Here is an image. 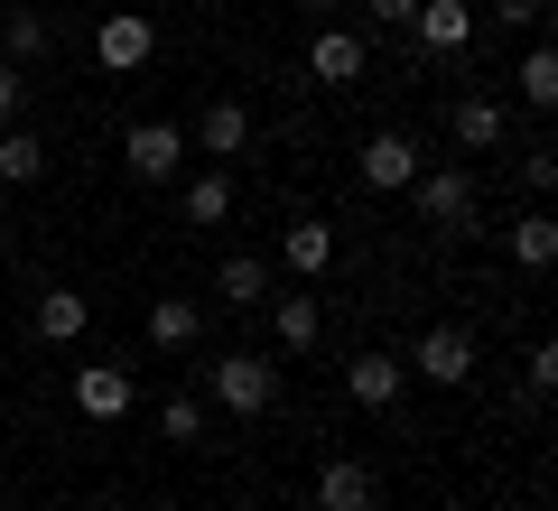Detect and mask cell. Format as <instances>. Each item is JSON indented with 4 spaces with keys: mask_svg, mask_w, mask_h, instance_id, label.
<instances>
[{
    "mask_svg": "<svg viewBox=\"0 0 558 511\" xmlns=\"http://www.w3.org/2000/svg\"><path fill=\"white\" fill-rule=\"evenodd\" d=\"M326 260H336V223H317V215L279 223V270H299V279H326Z\"/></svg>",
    "mask_w": 558,
    "mask_h": 511,
    "instance_id": "obj_13",
    "label": "cell"
},
{
    "mask_svg": "<svg viewBox=\"0 0 558 511\" xmlns=\"http://www.w3.org/2000/svg\"><path fill=\"white\" fill-rule=\"evenodd\" d=\"M159 437H168V447H205V400L178 391V400L159 410Z\"/></svg>",
    "mask_w": 558,
    "mask_h": 511,
    "instance_id": "obj_24",
    "label": "cell"
},
{
    "mask_svg": "<svg viewBox=\"0 0 558 511\" xmlns=\"http://www.w3.org/2000/svg\"><path fill=\"white\" fill-rule=\"evenodd\" d=\"M447 131H457V149H502V131H512V112H502V94H457V112H447Z\"/></svg>",
    "mask_w": 558,
    "mask_h": 511,
    "instance_id": "obj_15",
    "label": "cell"
},
{
    "mask_svg": "<svg viewBox=\"0 0 558 511\" xmlns=\"http://www.w3.org/2000/svg\"><path fill=\"white\" fill-rule=\"evenodd\" d=\"M418 168H428V158H418V139H410V131H373V139L354 149V178L373 186V196H410Z\"/></svg>",
    "mask_w": 558,
    "mask_h": 511,
    "instance_id": "obj_4",
    "label": "cell"
},
{
    "mask_svg": "<svg viewBox=\"0 0 558 511\" xmlns=\"http://www.w3.org/2000/svg\"><path fill=\"white\" fill-rule=\"evenodd\" d=\"M178 215H186V223H223V215H233V178H223V168L186 178V186H178Z\"/></svg>",
    "mask_w": 558,
    "mask_h": 511,
    "instance_id": "obj_21",
    "label": "cell"
},
{
    "mask_svg": "<svg viewBox=\"0 0 558 511\" xmlns=\"http://www.w3.org/2000/svg\"><path fill=\"white\" fill-rule=\"evenodd\" d=\"M512 94L531 102V112H558V47H549V38H539L531 57L512 65Z\"/></svg>",
    "mask_w": 558,
    "mask_h": 511,
    "instance_id": "obj_18",
    "label": "cell"
},
{
    "mask_svg": "<svg viewBox=\"0 0 558 511\" xmlns=\"http://www.w3.org/2000/svg\"><path fill=\"white\" fill-rule=\"evenodd\" d=\"M317 511H381V484L363 455H326L317 465Z\"/></svg>",
    "mask_w": 558,
    "mask_h": 511,
    "instance_id": "obj_9",
    "label": "cell"
},
{
    "mask_svg": "<svg viewBox=\"0 0 558 511\" xmlns=\"http://www.w3.org/2000/svg\"><path fill=\"white\" fill-rule=\"evenodd\" d=\"M307 75H317V84H363V75H373V47H363L354 28H317V47H307Z\"/></svg>",
    "mask_w": 558,
    "mask_h": 511,
    "instance_id": "obj_12",
    "label": "cell"
},
{
    "mask_svg": "<svg viewBox=\"0 0 558 511\" xmlns=\"http://www.w3.org/2000/svg\"><path fill=\"white\" fill-rule=\"evenodd\" d=\"M215 307H270V260L260 252H233L215 270Z\"/></svg>",
    "mask_w": 558,
    "mask_h": 511,
    "instance_id": "obj_17",
    "label": "cell"
},
{
    "mask_svg": "<svg viewBox=\"0 0 558 511\" xmlns=\"http://www.w3.org/2000/svg\"><path fill=\"white\" fill-rule=\"evenodd\" d=\"M0 260H10V223H0Z\"/></svg>",
    "mask_w": 558,
    "mask_h": 511,
    "instance_id": "obj_29",
    "label": "cell"
},
{
    "mask_svg": "<svg viewBox=\"0 0 558 511\" xmlns=\"http://www.w3.org/2000/svg\"><path fill=\"white\" fill-rule=\"evenodd\" d=\"M186 149H205V158H242V149H252V112H242V102H205L196 131H186Z\"/></svg>",
    "mask_w": 558,
    "mask_h": 511,
    "instance_id": "obj_14",
    "label": "cell"
},
{
    "mask_svg": "<svg viewBox=\"0 0 558 511\" xmlns=\"http://www.w3.org/2000/svg\"><path fill=\"white\" fill-rule=\"evenodd\" d=\"M205 334V297H149V344L159 354H186Z\"/></svg>",
    "mask_w": 558,
    "mask_h": 511,
    "instance_id": "obj_16",
    "label": "cell"
},
{
    "mask_svg": "<svg viewBox=\"0 0 558 511\" xmlns=\"http://www.w3.org/2000/svg\"><path fill=\"white\" fill-rule=\"evenodd\" d=\"M121 158H131L140 186H168L186 168V131L178 121H131V131H121Z\"/></svg>",
    "mask_w": 558,
    "mask_h": 511,
    "instance_id": "obj_5",
    "label": "cell"
},
{
    "mask_svg": "<svg viewBox=\"0 0 558 511\" xmlns=\"http://www.w3.org/2000/svg\"><path fill=\"white\" fill-rule=\"evenodd\" d=\"M410 381H428V391H465V381H475V334H465V326H418Z\"/></svg>",
    "mask_w": 558,
    "mask_h": 511,
    "instance_id": "obj_3",
    "label": "cell"
},
{
    "mask_svg": "<svg viewBox=\"0 0 558 511\" xmlns=\"http://www.w3.org/2000/svg\"><path fill=\"white\" fill-rule=\"evenodd\" d=\"M84 326H94V297L84 289H38V307H28L38 344H84Z\"/></svg>",
    "mask_w": 558,
    "mask_h": 511,
    "instance_id": "obj_11",
    "label": "cell"
},
{
    "mask_svg": "<svg viewBox=\"0 0 558 511\" xmlns=\"http://www.w3.org/2000/svg\"><path fill=\"white\" fill-rule=\"evenodd\" d=\"M299 10H307V20H326V10H336V0H299Z\"/></svg>",
    "mask_w": 558,
    "mask_h": 511,
    "instance_id": "obj_28",
    "label": "cell"
},
{
    "mask_svg": "<svg viewBox=\"0 0 558 511\" xmlns=\"http://www.w3.org/2000/svg\"><path fill=\"white\" fill-rule=\"evenodd\" d=\"M149 57H159V20H140V10H112V20L94 28V65H102V75H140Z\"/></svg>",
    "mask_w": 558,
    "mask_h": 511,
    "instance_id": "obj_7",
    "label": "cell"
},
{
    "mask_svg": "<svg viewBox=\"0 0 558 511\" xmlns=\"http://www.w3.org/2000/svg\"><path fill=\"white\" fill-rule=\"evenodd\" d=\"M521 381H531V391H558V344H531V363H521Z\"/></svg>",
    "mask_w": 558,
    "mask_h": 511,
    "instance_id": "obj_25",
    "label": "cell"
},
{
    "mask_svg": "<svg viewBox=\"0 0 558 511\" xmlns=\"http://www.w3.org/2000/svg\"><path fill=\"white\" fill-rule=\"evenodd\" d=\"M512 260H521V270H549V260H558V223L549 215H521L512 223Z\"/></svg>",
    "mask_w": 558,
    "mask_h": 511,
    "instance_id": "obj_23",
    "label": "cell"
},
{
    "mask_svg": "<svg viewBox=\"0 0 558 511\" xmlns=\"http://www.w3.org/2000/svg\"><path fill=\"white\" fill-rule=\"evenodd\" d=\"M131 400H140V373H131L121 354H102V363H84V373H75V410L102 418V428H112V418H131Z\"/></svg>",
    "mask_w": 558,
    "mask_h": 511,
    "instance_id": "obj_8",
    "label": "cell"
},
{
    "mask_svg": "<svg viewBox=\"0 0 558 511\" xmlns=\"http://www.w3.org/2000/svg\"><path fill=\"white\" fill-rule=\"evenodd\" d=\"M410 196H418V223H438V233H465L475 223V178L465 168H418Z\"/></svg>",
    "mask_w": 558,
    "mask_h": 511,
    "instance_id": "obj_6",
    "label": "cell"
},
{
    "mask_svg": "<svg viewBox=\"0 0 558 511\" xmlns=\"http://www.w3.org/2000/svg\"><path fill=\"white\" fill-rule=\"evenodd\" d=\"M0 47L20 65H38L47 47H57V20H47V10H0Z\"/></svg>",
    "mask_w": 558,
    "mask_h": 511,
    "instance_id": "obj_20",
    "label": "cell"
},
{
    "mask_svg": "<svg viewBox=\"0 0 558 511\" xmlns=\"http://www.w3.org/2000/svg\"><path fill=\"white\" fill-rule=\"evenodd\" d=\"M0 511H28V502H0Z\"/></svg>",
    "mask_w": 558,
    "mask_h": 511,
    "instance_id": "obj_30",
    "label": "cell"
},
{
    "mask_svg": "<svg viewBox=\"0 0 558 511\" xmlns=\"http://www.w3.org/2000/svg\"><path fill=\"white\" fill-rule=\"evenodd\" d=\"M400 391H410V363L400 354H354L344 363V400H354V410H391Z\"/></svg>",
    "mask_w": 558,
    "mask_h": 511,
    "instance_id": "obj_10",
    "label": "cell"
},
{
    "mask_svg": "<svg viewBox=\"0 0 558 511\" xmlns=\"http://www.w3.org/2000/svg\"><path fill=\"white\" fill-rule=\"evenodd\" d=\"M205 400L233 410V418H270V410H279V363H270V354H215Z\"/></svg>",
    "mask_w": 558,
    "mask_h": 511,
    "instance_id": "obj_1",
    "label": "cell"
},
{
    "mask_svg": "<svg viewBox=\"0 0 558 511\" xmlns=\"http://www.w3.org/2000/svg\"><path fill=\"white\" fill-rule=\"evenodd\" d=\"M400 38H410V57H418V65L465 57V47H475V0H418Z\"/></svg>",
    "mask_w": 558,
    "mask_h": 511,
    "instance_id": "obj_2",
    "label": "cell"
},
{
    "mask_svg": "<svg viewBox=\"0 0 558 511\" xmlns=\"http://www.w3.org/2000/svg\"><path fill=\"white\" fill-rule=\"evenodd\" d=\"M20 102H28V75H20V65H0V131L20 121Z\"/></svg>",
    "mask_w": 558,
    "mask_h": 511,
    "instance_id": "obj_26",
    "label": "cell"
},
{
    "mask_svg": "<svg viewBox=\"0 0 558 511\" xmlns=\"http://www.w3.org/2000/svg\"><path fill=\"white\" fill-rule=\"evenodd\" d=\"M0 178H10V186H38L47 178V139L10 121V131H0Z\"/></svg>",
    "mask_w": 558,
    "mask_h": 511,
    "instance_id": "obj_22",
    "label": "cell"
},
{
    "mask_svg": "<svg viewBox=\"0 0 558 511\" xmlns=\"http://www.w3.org/2000/svg\"><path fill=\"white\" fill-rule=\"evenodd\" d=\"M270 316H279V354H317V334H326L317 297H270Z\"/></svg>",
    "mask_w": 558,
    "mask_h": 511,
    "instance_id": "obj_19",
    "label": "cell"
},
{
    "mask_svg": "<svg viewBox=\"0 0 558 511\" xmlns=\"http://www.w3.org/2000/svg\"><path fill=\"white\" fill-rule=\"evenodd\" d=\"M410 10H418V0H363V20H373V28H391V38L410 28Z\"/></svg>",
    "mask_w": 558,
    "mask_h": 511,
    "instance_id": "obj_27",
    "label": "cell"
}]
</instances>
